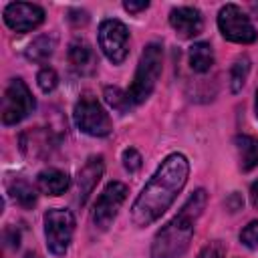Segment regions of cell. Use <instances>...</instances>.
<instances>
[{"instance_id":"cell-1","label":"cell","mask_w":258,"mask_h":258,"mask_svg":"<svg viewBox=\"0 0 258 258\" xmlns=\"http://www.w3.org/2000/svg\"><path fill=\"white\" fill-rule=\"evenodd\" d=\"M189 175V161L183 153H169L149 181L143 185L139 196L131 206V222L137 228H145L159 220L169 206L175 202L177 194L183 189Z\"/></svg>"},{"instance_id":"cell-2","label":"cell","mask_w":258,"mask_h":258,"mask_svg":"<svg viewBox=\"0 0 258 258\" xmlns=\"http://www.w3.org/2000/svg\"><path fill=\"white\" fill-rule=\"evenodd\" d=\"M208 204L206 189H196L181 210L155 234L151 242V258H181L194 238L196 222L204 214Z\"/></svg>"},{"instance_id":"cell-3","label":"cell","mask_w":258,"mask_h":258,"mask_svg":"<svg viewBox=\"0 0 258 258\" xmlns=\"http://www.w3.org/2000/svg\"><path fill=\"white\" fill-rule=\"evenodd\" d=\"M161 67H163V48L159 42H149L137 62L135 75H133V83L127 89V95L135 105H141L143 101H147L161 77Z\"/></svg>"},{"instance_id":"cell-4","label":"cell","mask_w":258,"mask_h":258,"mask_svg":"<svg viewBox=\"0 0 258 258\" xmlns=\"http://www.w3.org/2000/svg\"><path fill=\"white\" fill-rule=\"evenodd\" d=\"M73 119L75 125L91 137H107L113 131V123L107 109L99 103L93 93H83L79 97L73 109Z\"/></svg>"},{"instance_id":"cell-5","label":"cell","mask_w":258,"mask_h":258,"mask_svg":"<svg viewBox=\"0 0 258 258\" xmlns=\"http://www.w3.org/2000/svg\"><path fill=\"white\" fill-rule=\"evenodd\" d=\"M46 248L54 256H64L75 234V216L64 208H50L42 216Z\"/></svg>"},{"instance_id":"cell-6","label":"cell","mask_w":258,"mask_h":258,"mask_svg":"<svg viewBox=\"0 0 258 258\" xmlns=\"http://www.w3.org/2000/svg\"><path fill=\"white\" fill-rule=\"evenodd\" d=\"M34 107L36 101L28 85L22 79H12L4 89V97H2V123L16 125L22 119H26L34 111Z\"/></svg>"},{"instance_id":"cell-7","label":"cell","mask_w":258,"mask_h":258,"mask_svg":"<svg viewBox=\"0 0 258 258\" xmlns=\"http://www.w3.org/2000/svg\"><path fill=\"white\" fill-rule=\"evenodd\" d=\"M218 28H220L222 36L226 40H230V42L250 44V42H254L258 38V32H256L252 20L236 4H226V6L220 8V12H218Z\"/></svg>"},{"instance_id":"cell-8","label":"cell","mask_w":258,"mask_h":258,"mask_svg":"<svg viewBox=\"0 0 258 258\" xmlns=\"http://www.w3.org/2000/svg\"><path fill=\"white\" fill-rule=\"evenodd\" d=\"M99 48L113 62L121 64L129 52V28L117 18H105L99 24Z\"/></svg>"},{"instance_id":"cell-9","label":"cell","mask_w":258,"mask_h":258,"mask_svg":"<svg viewBox=\"0 0 258 258\" xmlns=\"http://www.w3.org/2000/svg\"><path fill=\"white\" fill-rule=\"evenodd\" d=\"M127 185L121 181H109L103 191L99 194L95 206H93V224L99 230H107L113 220L117 218V212L121 210L125 198H127Z\"/></svg>"},{"instance_id":"cell-10","label":"cell","mask_w":258,"mask_h":258,"mask_svg":"<svg viewBox=\"0 0 258 258\" xmlns=\"http://www.w3.org/2000/svg\"><path fill=\"white\" fill-rule=\"evenodd\" d=\"M2 16L6 26L18 34L30 32L44 22V10L38 4H28V2H10L4 8Z\"/></svg>"},{"instance_id":"cell-11","label":"cell","mask_w":258,"mask_h":258,"mask_svg":"<svg viewBox=\"0 0 258 258\" xmlns=\"http://www.w3.org/2000/svg\"><path fill=\"white\" fill-rule=\"evenodd\" d=\"M169 24L181 38H194L204 28L202 12L194 6H177L169 12Z\"/></svg>"},{"instance_id":"cell-12","label":"cell","mask_w":258,"mask_h":258,"mask_svg":"<svg viewBox=\"0 0 258 258\" xmlns=\"http://www.w3.org/2000/svg\"><path fill=\"white\" fill-rule=\"evenodd\" d=\"M103 171H105L103 155H91L85 161V165L79 169V173H77V191H79V204L81 206L89 200V196L97 187L99 179L103 177Z\"/></svg>"},{"instance_id":"cell-13","label":"cell","mask_w":258,"mask_h":258,"mask_svg":"<svg viewBox=\"0 0 258 258\" xmlns=\"http://www.w3.org/2000/svg\"><path fill=\"white\" fill-rule=\"evenodd\" d=\"M71 177L58 167H46L36 175V189L44 196H60L69 189Z\"/></svg>"},{"instance_id":"cell-14","label":"cell","mask_w":258,"mask_h":258,"mask_svg":"<svg viewBox=\"0 0 258 258\" xmlns=\"http://www.w3.org/2000/svg\"><path fill=\"white\" fill-rule=\"evenodd\" d=\"M69 62L71 67L81 73V75H89L95 71V64H97V56H95V50L91 48V44L83 38H77L69 44Z\"/></svg>"},{"instance_id":"cell-15","label":"cell","mask_w":258,"mask_h":258,"mask_svg":"<svg viewBox=\"0 0 258 258\" xmlns=\"http://www.w3.org/2000/svg\"><path fill=\"white\" fill-rule=\"evenodd\" d=\"M236 151L242 171H252L258 167V137L252 135H236Z\"/></svg>"},{"instance_id":"cell-16","label":"cell","mask_w":258,"mask_h":258,"mask_svg":"<svg viewBox=\"0 0 258 258\" xmlns=\"http://www.w3.org/2000/svg\"><path fill=\"white\" fill-rule=\"evenodd\" d=\"M187 58H189V67L194 73H208L212 67H214V50H212V44L210 42H194L189 52H187Z\"/></svg>"},{"instance_id":"cell-17","label":"cell","mask_w":258,"mask_h":258,"mask_svg":"<svg viewBox=\"0 0 258 258\" xmlns=\"http://www.w3.org/2000/svg\"><path fill=\"white\" fill-rule=\"evenodd\" d=\"M54 48H56V38H54L52 34H40V36H36V38L26 46L24 54H26V58L32 60V62H44V60H48V58L52 56Z\"/></svg>"},{"instance_id":"cell-18","label":"cell","mask_w":258,"mask_h":258,"mask_svg":"<svg viewBox=\"0 0 258 258\" xmlns=\"http://www.w3.org/2000/svg\"><path fill=\"white\" fill-rule=\"evenodd\" d=\"M48 143H50L48 133L38 131V129H30L20 137V149L28 157H38V155L46 153L48 151Z\"/></svg>"},{"instance_id":"cell-19","label":"cell","mask_w":258,"mask_h":258,"mask_svg":"<svg viewBox=\"0 0 258 258\" xmlns=\"http://www.w3.org/2000/svg\"><path fill=\"white\" fill-rule=\"evenodd\" d=\"M8 194L24 210H30L36 206V189L22 177H14L12 181H8Z\"/></svg>"},{"instance_id":"cell-20","label":"cell","mask_w":258,"mask_h":258,"mask_svg":"<svg viewBox=\"0 0 258 258\" xmlns=\"http://www.w3.org/2000/svg\"><path fill=\"white\" fill-rule=\"evenodd\" d=\"M250 73V58L248 56H238L230 69V89L232 93H240L246 79Z\"/></svg>"},{"instance_id":"cell-21","label":"cell","mask_w":258,"mask_h":258,"mask_svg":"<svg viewBox=\"0 0 258 258\" xmlns=\"http://www.w3.org/2000/svg\"><path fill=\"white\" fill-rule=\"evenodd\" d=\"M103 97H105V101H107L115 111H119V113H127L129 109H133V103H131L127 91H123V89H119V87H105Z\"/></svg>"},{"instance_id":"cell-22","label":"cell","mask_w":258,"mask_h":258,"mask_svg":"<svg viewBox=\"0 0 258 258\" xmlns=\"http://www.w3.org/2000/svg\"><path fill=\"white\" fill-rule=\"evenodd\" d=\"M36 85L40 87L42 93H52L58 85V75L52 67H42L36 75Z\"/></svg>"},{"instance_id":"cell-23","label":"cell","mask_w":258,"mask_h":258,"mask_svg":"<svg viewBox=\"0 0 258 258\" xmlns=\"http://www.w3.org/2000/svg\"><path fill=\"white\" fill-rule=\"evenodd\" d=\"M121 161H123V167L129 171V173H135L141 169V153L135 149V147H127L121 155Z\"/></svg>"},{"instance_id":"cell-24","label":"cell","mask_w":258,"mask_h":258,"mask_svg":"<svg viewBox=\"0 0 258 258\" xmlns=\"http://www.w3.org/2000/svg\"><path fill=\"white\" fill-rule=\"evenodd\" d=\"M196 258H226V246L222 240H212L198 252Z\"/></svg>"},{"instance_id":"cell-25","label":"cell","mask_w":258,"mask_h":258,"mask_svg":"<svg viewBox=\"0 0 258 258\" xmlns=\"http://www.w3.org/2000/svg\"><path fill=\"white\" fill-rule=\"evenodd\" d=\"M240 242L246 246V248H258V220L250 222L242 232H240Z\"/></svg>"},{"instance_id":"cell-26","label":"cell","mask_w":258,"mask_h":258,"mask_svg":"<svg viewBox=\"0 0 258 258\" xmlns=\"http://www.w3.org/2000/svg\"><path fill=\"white\" fill-rule=\"evenodd\" d=\"M123 8H125L127 12H131V14H137V12L147 10V8H149V2H147V0H141V2H131V0H127V2H123Z\"/></svg>"},{"instance_id":"cell-27","label":"cell","mask_w":258,"mask_h":258,"mask_svg":"<svg viewBox=\"0 0 258 258\" xmlns=\"http://www.w3.org/2000/svg\"><path fill=\"white\" fill-rule=\"evenodd\" d=\"M69 20L73 24H87L89 22V14L85 10H69Z\"/></svg>"},{"instance_id":"cell-28","label":"cell","mask_w":258,"mask_h":258,"mask_svg":"<svg viewBox=\"0 0 258 258\" xmlns=\"http://www.w3.org/2000/svg\"><path fill=\"white\" fill-rule=\"evenodd\" d=\"M250 200H252V206L258 210V179L250 185Z\"/></svg>"},{"instance_id":"cell-29","label":"cell","mask_w":258,"mask_h":258,"mask_svg":"<svg viewBox=\"0 0 258 258\" xmlns=\"http://www.w3.org/2000/svg\"><path fill=\"white\" fill-rule=\"evenodd\" d=\"M254 111H256V119H258V91H256V103H254Z\"/></svg>"},{"instance_id":"cell-30","label":"cell","mask_w":258,"mask_h":258,"mask_svg":"<svg viewBox=\"0 0 258 258\" xmlns=\"http://www.w3.org/2000/svg\"><path fill=\"white\" fill-rule=\"evenodd\" d=\"M252 8H254V12H258V4H252Z\"/></svg>"}]
</instances>
